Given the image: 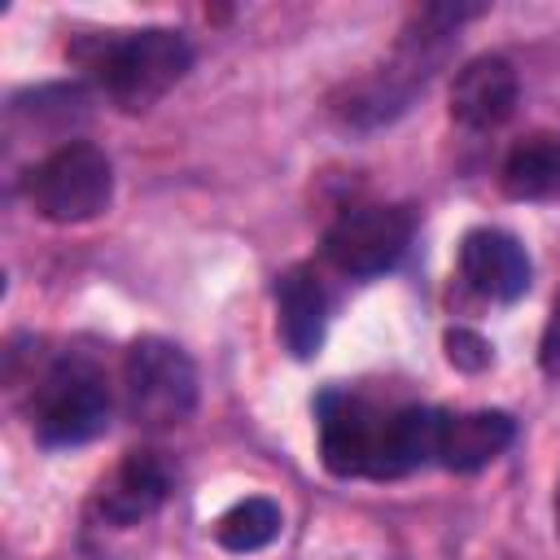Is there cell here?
I'll return each instance as SVG.
<instances>
[{"instance_id": "1", "label": "cell", "mask_w": 560, "mask_h": 560, "mask_svg": "<svg viewBox=\"0 0 560 560\" xmlns=\"http://www.w3.org/2000/svg\"><path fill=\"white\" fill-rule=\"evenodd\" d=\"M74 57L92 70L101 92L131 114L158 105L192 66L188 39L179 31H166V26L92 35L88 44L74 48Z\"/></svg>"}, {"instance_id": "2", "label": "cell", "mask_w": 560, "mask_h": 560, "mask_svg": "<svg viewBox=\"0 0 560 560\" xmlns=\"http://www.w3.org/2000/svg\"><path fill=\"white\" fill-rule=\"evenodd\" d=\"M26 206L48 223H88L114 197V166L88 140H66L22 175Z\"/></svg>"}, {"instance_id": "3", "label": "cell", "mask_w": 560, "mask_h": 560, "mask_svg": "<svg viewBox=\"0 0 560 560\" xmlns=\"http://www.w3.org/2000/svg\"><path fill=\"white\" fill-rule=\"evenodd\" d=\"M109 424V385L83 354L57 359L31 394V429L44 446H79Z\"/></svg>"}, {"instance_id": "4", "label": "cell", "mask_w": 560, "mask_h": 560, "mask_svg": "<svg viewBox=\"0 0 560 560\" xmlns=\"http://www.w3.org/2000/svg\"><path fill=\"white\" fill-rule=\"evenodd\" d=\"M122 381H127V411L144 429L184 424L197 407V368L166 337H140L127 350Z\"/></svg>"}, {"instance_id": "5", "label": "cell", "mask_w": 560, "mask_h": 560, "mask_svg": "<svg viewBox=\"0 0 560 560\" xmlns=\"http://www.w3.org/2000/svg\"><path fill=\"white\" fill-rule=\"evenodd\" d=\"M411 232L416 219L402 206H354L328 228L324 258L346 276H381L407 254Z\"/></svg>"}, {"instance_id": "6", "label": "cell", "mask_w": 560, "mask_h": 560, "mask_svg": "<svg viewBox=\"0 0 560 560\" xmlns=\"http://www.w3.org/2000/svg\"><path fill=\"white\" fill-rule=\"evenodd\" d=\"M315 416H319V455H324V468L332 477H372L376 472L385 411L372 407V402H363V398H354V394L328 389V394H319Z\"/></svg>"}, {"instance_id": "7", "label": "cell", "mask_w": 560, "mask_h": 560, "mask_svg": "<svg viewBox=\"0 0 560 560\" xmlns=\"http://www.w3.org/2000/svg\"><path fill=\"white\" fill-rule=\"evenodd\" d=\"M171 481H175V472L162 459V451H149V446L127 451L122 464L101 481L96 512L109 525H140V521H149L166 503Z\"/></svg>"}, {"instance_id": "8", "label": "cell", "mask_w": 560, "mask_h": 560, "mask_svg": "<svg viewBox=\"0 0 560 560\" xmlns=\"http://www.w3.org/2000/svg\"><path fill=\"white\" fill-rule=\"evenodd\" d=\"M459 276L486 302H516L529 289V258L516 236L477 228L459 245Z\"/></svg>"}, {"instance_id": "9", "label": "cell", "mask_w": 560, "mask_h": 560, "mask_svg": "<svg viewBox=\"0 0 560 560\" xmlns=\"http://www.w3.org/2000/svg\"><path fill=\"white\" fill-rule=\"evenodd\" d=\"M521 96L516 70L503 57H472L451 83V118L468 131H494L512 118Z\"/></svg>"}, {"instance_id": "10", "label": "cell", "mask_w": 560, "mask_h": 560, "mask_svg": "<svg viewBox=\"0 0 560 560\" xmlns=\"http://www.w3.org/2000/svg\"><path fill=\"white\" fill-rule=\"evenodd\" d=\"M516 438L512 416L503 411H438L433 459L451 472H477L499 459Z\"/></svg>"}, {"instance_id": "11", "label": "cell", "mask_w": 560, "mask_h": 560, "mask_svg": "<svg viewBox=\"0 0 560 560\" xmlns=\"http://www.w3.org/2000/svg\"><path fill=\"white\" fill-rule=\"evenodd\" d=\"M276 328L293 359L319 354L328 328V298L311 267H289L284 276H276Z\"/></svg>"}, {"instance_id": "12", "label": "cell", "mask_w": 560, "mask_h": 560, "mask_svg": "<svg viewBox=\"0 0 560 560\" xmlns=\"http://www.w3.org/2000/svg\"><path fill=\"white\" fill-rule=\"evenodd\" d=\"M433 442H438V411L433 407H398L385 411V429H381V451H376V481L389 477H407L411 468L433 459Z\"/></svg>"}, {"instance_id": "13", "label": "cell", "mask_w": 560, "mask_h": 560, "mask_svg": "<svg viewBox=\"0 0 560 560\" xmlns=\"http://www.w3.org/2000/svg\"><path fill=\"white\" fill-rule=\"evenodd\" d=\"M503 188L508 197L538 201L560 192V136H525L508 162H503Z\"/></svg>"}, {"instance_id": "14", "label": "cell", "mask_w": 560, "mask_h": 560, "mask_svg": "<svg viewBox=\"0 0 560 560\" xmlns=\"http://www.w3.org/2000/svg\"><path fill=\"white\" fill-rule=\"evenodd\" d=\"M280 525H284L280 508H276L271 499L254 494V499L232 503V508L214 521V542H219L223 551H241V556H245V551L267 547V542L280 534Z\"/></svg>"}, {"instance_id": "15", "label": "cell", "mask_w": 560, "mask_h": 560, "mask_svg": "<svg viewBox=\"0 0 560 560\" xmlns=\"http://www.w3.org/2000/svg\"><path fill=\"white\" fill-rule=\"evenodd\" d=\"M446 354H451V363L464 368V372H481V368L490 363V346H486L477 332H468V328L446 332Z\"/></svg>"}, {"instance_id": "16", "label": "cell", "mask_w": 560, "mask_h": 560, "mask_svg": "<svg viewBox=\"0 0 560 560\" xmlns=\"http://www.w3.org/2000/svg\"><path fill=\"white\" fill-rule=\"evenodd\" d=\"M538 363L547 376H560V298L547 315V328H542V341H538Z\"/></svg>"}, {"instance_id": "17", "label": "cell", "mask_w": 560, "mask_h": 560, "mask_svg": "<svg viewBox=\"0 0 560 560\" xmlns=\"http://www.w3.org/2000/svg\"><path fill=\"white\" fill-rule=\"evenodd\" d=\"M556 525H560V490H556Z\"/></svg>"}]
</instances>
